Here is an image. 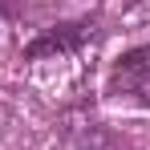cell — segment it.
<instances>
[{
    "label": "cell",
    "mask_w": 150,
    "mask_h": 150,
    "mask_svg": "<svg viewBox=\"0 0 150 150\" xmlns=\"http://www.w3.org/2000/svg\"><path fill=\"white\" fill-rule=\"evenodd\" d=\"M150 49H134L126 53L122 61L114 65V77H110V93L118 98H138V101H150Z\"/></svg>",
    "instance_id": "cell-1"
},
{
    "label": "cell",
    "mask_w": 150,
    "mask_h": 150,
    "mask_svg": "<svg viewBox=\"0 0 150 150\" xmlns=\"http://www.w3.org/2000/svg\"><path fill=\"white\" fill-rule=\"evenodd\" d=\"M89 33H93L89 25H61V28H53V33H45V37H37L25 49V57L37 61V57H49V53H69V49H77Z\"/></svg>",
    "instance_id": "cell-2"
},
{
    "label": "cell",
    "mask_w": 150,
    "mask_h": 150,
    "mask_svg": "<svg viewBox=\"0 0 150 150\" xmlns=\"http://www.w3.org/2000/svg\"><path fill=\"white\" fill-rule=\"evenodd\" d=\"M73 150H118V146L101 126H85V130L73 134Z\"/></svg>",
    "instance_id": "cell-3"
}]
</instances>
